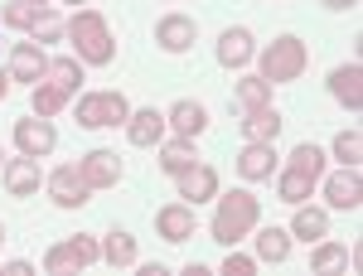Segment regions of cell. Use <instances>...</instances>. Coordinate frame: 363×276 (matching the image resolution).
Segmentation results:
<instances>
[{
    "instance_id": "cell-1",
    "label": "cell",
    "mask_w": 363,
    "mask_h": 276,
    "mask_svg": "<svg viewBox=\"0 0 363 276\" xmlns=\"http://www.w3.org/2000/svg\"><path fill=\"white\" fill-rule=\"evenodd\" d=\"M213 199H218V209H213V219H208V233H213V243L238 248L252 228L262 223V199H257V194H247V189L213 194Z\"/></svg>"
},
{
    "instance_id": "cell-2",
    "label": "cell",
    "mask_w": 363,
    "mask_h": 276,
    "mask_svg": "<svg viewBox=\"0 0 363 276\" xmlns=\"http://www.w3.org/2000/svg\"><path fill=\"white\" fill-rule=\"evenodd\" d=\"M68 39H73V49H78L83 63L107 68L116 58V39H112V29H107V20H102L97 10H78V15L68 20Z\"/></svg>"
},
{
    "instance_id": "cell-3",
    "label": "cell",
    "mask_w": 363,
    "mask_h": 276,
    "mask_svg": "<svg viewBox=\"0 0 363 276\" xmlns=\"http://www.w3.org/2000/svg\"><path fill=\"white\" fill-rule=\"evenodd\" d=\"M306 68H310V49H306V39H296V34H281V39H272V44L262 49V78L272 87L296 83Z\"/></svg>"
},
{
    "instance_id": "cell-4",
    "label": "cell",
    "mask_w": 363,
    "mask_h": 276,
    "mask_svg": "<svg viewBox=\"0 0 363 276\" xmlns=\"http://www.w3.org/2000/svg\"><path fill=\"white\" fill-rule=\"evenodd\" d=\"M92 262H102V243H97L92 233H73V238H63V243H54V248L44 252V272L49 276L83 272Z\"/></svg>"
},
{
    "instance_id": "cell-5",
    "label": "cell",
    "mask_w": 363,
    "mask_h": 276,
    "mask_svg": "<svg viewBox=\"0 0 363 276\" xmlns=\"http://www.w3.org/2000/svg\"><path fill=\"white\" fill-rule=\"evenodd\" d=\"M131 116V102L121 92H83L78 97V126L97 131V126H126Z\"/></svg>"
},
{
    "instance_id": "cell-6",
    "label": "cell",
    "mask_w": 363,
    "mask_h": 276,
    "mask_svg": "<svg viewBox=\"0 0 363 276\" xmlns=\"http://www.w3.org/2000/svg\"><path fill=\"white\" fill-rule=\"evenodd\" d=\"M44 189H49V199H54L58 209H83L87 199H92V184L78 175V165H58L54 175L44 180Z\"/></svg>"
},
{
    "instance_id": "cell-7",
    "label": "cell",
    "mask_w": 363,
    "mask_h": 276,
    "mask_svg": "<svg viewBox=\"0 0 363 276\" xmlns=\"http://www.w3.org/2000/svg\"><path fill=\"white\" fill-rule=\"evenodd\" d=\"M78 175L92 184V194L97 189H116V184H121V155L107 150V145H97V150H87L83 160H78Z\"/></svg>"
},
{
    "instance_id": "cell-8",
    "label": "cell",
    "mask_w": 363,
    "mask_h": 276,
    "mask_svg": "<svg viewBox=\"0 0 363 276\" xmlns=\"http://www.w3.org/2000/svg\"><path fill=\"white\" fill-rule=\"evenodd\" d=\"M15 145H20V155H34V160H44V155H49V150L58 145L54 121H44V116H25V121H15Z\"/></svg>"
},
{
    "instance_id": "cell-9",
    "label": "cell",
    "mask_w": 363,
    "mask_h": 276,
    "mask_svg": "<svg viewBox=\"0 0 363 276\" xmlns=\"http://www.w3.org/2000/svg\"><path fill=\"white\" fill-rule=\"evenodd\" d=\"M281 170V155H277V140H247L242 145V155H238V175L242 180H272Z\"/></svg>"
},
{
    "instance_id": "cell-10",
    "label": "cell",
    "mask_w": 363,
    "mask_h": 276,
    "mask_svg": "<svg viewBox=\"0 0 363 276\" xmlns=\"http://www.w3.org/2000/svg\"><path fill=\"white\" fill-rule=\"evenodd\" d=\"M325 199H330V209H344V214H354L363 204V170L359 165H344L339 175L325 180Z\"/></svg>"
},
{
    "instance_id": "cell-11",
    "label": "cell",
    "mask_w": 363,
    "mask_h": 276,
    "mask_svg": "<svg viewBox=\"0 0 363 276\" xmlns=\"http://www.w3.org/2000/svg\"><path fill=\"white\" fill-rule=\"evenodd\" d=\"M44 68H49V54H44V44H15L10 49V63H5V73H10V83H39L44 78Z\"/></svg>"
},
{
    "instance_id": "cell-12",
    "label": "cell",
    "mask_w": 363,
    "mask_h": 276,
    "mask_svg": "<svg viewBox=\"0 0 363 276\" xmlns=\"http://www.w3.org/2000/svg\"><path fill=\"white\" fill-rule=\"evenodd\" d=\"M155 228H160V238H165V243H189V238H194V228H199L194 204H165V209L155 214Z\"/></svg>"
},
{
    "instance_id": "cell-13",
    "label": "cell",
    "mask_w": 363,
    "mask_h": 276,
    "mask_svg": "<svg viewBox=\"0 0 363 276\" xmlns=\"http://www.w3.org/2000/svg\"><path fill=\"white\" fill-rule=\"evenodd\" d=\"M199 39V25L189 15H165L160 25H155V44L165 49V54H184V49H194Z\"/></svg>"
},
{
    "instance_id": "cell-14",
    "label": "cell",
    "mask_w": 363,
    "mask_h": 276,
    "mask_svg": "<svg viewBox=\"0 0 363 276\" xmlns=\"http://www.w3.org/2000/svg\"><path fill=\"white\" fill-rule=\"evenodd\" d=\"M252 58H257V44H252V29H223L218 34V63L223 68H247Z\"/></svg>"
},
{
    "instance_id": "cell-15",
    "label": "cell",
    "mask_w": 363,
    "mask_h": 276,
    "mask_svg": "<svg viewBox=\"0 0 363 276\" xmlns=\"http://www.w3.org/2000/svg\"><path fill=\"white\" fill-rule=\"evenodd\" d=\"M165 126L174 131V136H189V140H194L199 131L208 126V111H203V102H194V97H179V102L165 111Z\"/></svg>"
},
{
    "instance_id": "cell-16",
    "label": "cell",
    "mask_w": 363,
    "mask_h": 276,
    "mask_svg": "<svg viewBox=\"0 0 363 276\" xmlns=\"http://www.w3.org/2000/svg\"><path fill=\"white\" fill-rule=\"evenodd\" d=\"M126 140L131 145H160L165 140V111L155 107H140L126 116Z\"/></svg>"
},
{
    "instance_id": "cell-17",
    "label": "cell",
    "mask_w": 363,
    "mask_h": 276,
    "mask_svg": "<svg viewBox=\"0 0 363 276\" xmlns=\"http://www.w3.org/2000/svg\"><path fill=\"white\" fill-rule=\"evenodd\" d=\"M179 180V199H189V204H208L213 194H218V175H213V165H189L184 175H174Z\"/></svg>"
},
{
    "instance_id": "cell-18",
    "label": "cell",
    "mask_w": 363,
    "mask_h": 276,
    "mask_svg": "<svg viewBox=\"0 0 363 276\" xmlns=\"http://www.w3.org/2000/svg\"><path fill=\"white\" fill-rule=\"evenodd\" d=\"M330 92H335V102L359 111L363 107V68L359 63H339L335 73H330Z\"/></svg>"
},
{
    "instance_id": "cell-19",
    "label": "cell",
    "mask_w": 363,
    "mask_h": 276,
    "mask_svg": "<svg viewBox=\"0 0 363 276\" xmlns=\"http://www.w3.org/2000/svg\"><path fill=\"white\" fill-rule=\"evenodd\" d=\"M39 160L34 155H20V160H10L5 165V189L15 194V199H29V194H39Z\"/></svg>"
},
{
    "instance_id": "cell-20",
    "label": "cell",
    "mask_w": 363,
    "mask_h": 276,
    "mask_svg": "<svg viewBox=\"0 0 363 276\" xmlns=\"http://www.w3.org/2000/svg\"><path fill=\"white\" fill-rule=\"evenodd\" d=\"M44 83H54L58 92H68V97H78V87H83V58H78V54L49 58V68H44Z\"/></svg>"
},
{
    "instance_id": "cell-21",
    "label": "cell",
    "mask_w": 363,
    "mask_h": 276,
    "mask_svg": "<svg viewBox=\"0 0 363 276\" xmlns=\"http://www.w3.org/2000/svg\"><path fill=\"white\" fill-rule=\"evenodd\" d=\"M277 136H281V111L272 102L242 111V140H277Z\"/></svg>"
},
{
    "instance_id": "cell-22",
    "label": "cell",
    "mask_w": 363,
    "mask_h": 276,
    "mask_svg": "<svg viewBox=\"0 0 363 276\" xmlns=\"http://www.w3.org/2000/svg\"><path fill=\"white\" fill-rule=\"evenodd\" d=\"M291 238H301V243H320V238H330V214H325V209H306V204H296Z\"/></svg>"
},
{
    "instance_id": "cell-23",
    "label": "cell",
    "mask_w": 363,
    "mask_h": 276,
    "mask_svg": "<svg viewBox=\"0 0 363 276\" xmlns=\"http://www.w3.org/2000/svg\"><path fill=\"white\" fill-rule=\"evenodd\" d=\"M252 233H257V228H252ZM286 257H291V228H277V223H272V228H262V233H257V262L281 267Z\"/></svg>"
},
{
    "instance_id": "cell-24",
    "label": "cell",
    "mask_w": 363,
    "mask_h": 276,
    "mask_svg": "<svg viewBox=\"0 0 363 276\" xmlns=\"http://www.w3.org/2000/svg\"><path fill=\"white\" fill-rule=\"evenodd\" d=\"M189 165H199V150L189 136H174V140H160V170L165 175H184Z\"/></svg>"
},
{
    "instance_id": "cell-25",
    "label": "cell",
    "mask_w": 363,
    "mask_h": 276,
    "mask_svg": "<svg viewBox=\"0 0 363 276\" xmlns=\"http://www.w3.org/2000/svg\"><path fill=\"white\" fill-rule=\"evenodd\" d=\"M320 180L315 175H306V170H277V194H281V204H306L310 199V189H315Z\"/></svg>"
},
{
    "instance_id": "cell-26",
    "label": "cell",
    "mask_w": 363,
    "mask_h": 276,
    "mask_svg": "<svg viewBox=\"0 0 363 276\" xmlns=\"http://www.w3.org/2000/svg\"><path fill=\"white\" fill-rule=\"evenodd\" d=\"M102 262H112V267H136V238H131L126 228H112V233L102 238Z\"/></svg>"
},
{
    "instance_id": "cell-27",
    "label": "cell",
    "mask_w": 363,
    "mask_h": 276,
    "mask_svg": "<svg viewBox=\"0 0 363 276\" xmlns=\"http://www.w3.org/2000/svg\"><path fill=\"white\" fill-rule=\"evenodd\" d=\"M68 102H73V97H68V92H58L54 83H44V78H39V83H34V92H29V107H34V116H44V121H54Z\"/></svg>"
},
{
    "instance_id": "cell-28",
    "label": "cell",
    "mask_w": 363,
    "mask_h": 276,
    "mask_svg": "<svg viewBox=\"0 0 363 276\" xmlns=\"http://www.w3.org/2000/svg\"><path fill=\"white\" fill-rule=\"evenodd\" d=\"M233 97H238V107H242V111H252V107H267V102H272V83H267L262 73H252V78H238Z\"/></svg>"
},
{
    "instance_id": "cell-29",
    "label": "cell",
    "mask_w": 363,
    "mask_h": 276,
    "mask_svg": "<svg viewBox=\"0 0 363 276\" xmlns=\"http://www.w3.org/2000/svg\"><path fill=\"white\" fill-rule=\"evenodd\" d=\"M310 267L315 272H339V267H349V248L344 243H315V257H310Z\"/></svg>"
},
{
    "instance_id": "cell-30",
    "label": "cell",
    "mask_w": 363,
    "mask_h": 276,
    "mask_svg": "<svg viewBox=\"0 0 363 276\" xmlns=\"http://www.w3.org/2000/svg\"><path fill=\"white\" fill-rule=\"evenodd\" d=\"M286 165H291V170H306V175L320 180V175H325V150H320V145H310V140H301V145L286 155Z\"/></svg>"
},
{
    "instance_id": "cell-31",
    "label": "cell",
    "mask_w": 363,
    "mask_h": 276,
    "mask_svg": "<svg viewBox=\"0 0 363 276\" xmlns=\"http://www.w3.org/2000/svg\"><path fill=\"white\" fill-rule=\"evenodd\" d=\"M39 10H44V5H29V0H10V5H0V20H5V25L10 29H34V20H39Z\"/></svg>"
},
{
    "instance_id": "cell-32",
    "label": "cell",
    "mask_w": 363,
    "mask_h": 276,
    "mask_svg": "<svg viewBox=\"0 0 363 276\" xmlns=\"http://www.w3.org/2000/svg\"><path fill=\"white\" fill-rule=\"evenodd\" d=\"M63 34H68V25L58 20L49 5H44V10H39V20H34V29H29V39H34V44H58Z\"/></svg>"
},
{
    "instance_id": "cell-33",
    "label": "cell",
    "mask_w": 363,
    "mask_h": 276,
    "mask_svg": "<svg viewBox=\"0 0 363 276\" xmlns=\"http://www.w3.org/2000/svg\"><path fill=\"white\" fill-rule=\"evenodd\" d=\"M335 155L344 160V165H359V160H363V131H359V126H349V131H339V136H335Z\"/></svg>"
},
{
    "instance_id": "cell-34",
    "label": "cell",
    "mask_w": 363,
    "mask_h": 276,
    "mask_svg": "<svg viewBox=\"0 0 363 276\" xmlns=\"http://www.w3.org/2000/svg\"><path fill=\"white\" fill-rule=\"evenodd\" d=\"M252 272H257V257H247V252H238V248H228L223 276H252Z\"/></svg>"
},
{
    "instance_id": "cell-35",
    "label": "cell",
    "mask_w": 363,
    "mask_h": 276,
    "mask_svg": "<svg viewBox=\"0 0 363 276\" xmlns=\"http://www.w3.org/2000/svg\"><path fill=\"white\" fill-rule=\"evenodd\" d=\"M5 272L10 276H34V267H29V262H5Z\"/></svg>"
},
{
    "instance_id": "cell-36",
    "label": "cell",
    "mask_w": 363,
    "mask_h": 276,
    "mask_svg": "<svg viewBox=\"0 0 363 276\" xmlns=\"http://www.w3.org/2000/svg\"><path fill=\"white\" fill-rule=\"evenodd\" d=\"M320 5H330V10H354L359 0H320Z\"/></svg>"
},
{
    "instance_id": "cell-37",
    "label": "cell",
    "mask_w": 363,
    "mask_h": 276,
    "mask_svg": "<svg viewBox=\"0 0 363 276\" xmlns=\"http://www.w3.org/2000/svg\"><path fill=\"white\" fill-rule=\"evenodd\" d=\"M10 97V73H0V102Z\"/></svg>"
},
{
    "instance_id": "cell-38",
    "label": "cell",
    "mask_w": 363,
    "mask_h": 276,
    "mask_svg": "<svg viewBox=\"0 0 363 276\" xmlns=\"http://www.w3.org/2000/svg\"><path fill=\"white\" fill-rule=\"evenodd\" d=\"M63 5H87V0H63Z\"/></svg>"
},
{
    "instance_id": "cell-39",
    "label": "cell",
    "mask_w": 363,
    "mask_h": 276,
    "mask_svg": "<svg viewBox=\"0 0 363 276\" xmlns=\"http://www.w3.org/2000/svg\"><path fill=\"white\" fill-rule=\"evenodd\" d=\"M29 5H49V0H29Z\"/></svg>"
},
{
    "instance_id": "cell-40",
    "label": "cell",
    "mask_w": 363,
    "mask_h": 276,
    "mask_svg": "<svg viewBox=\"0 0 363 276\" xmlns=\"http://www.w3.org/2000/svg\"><path fill=\"white\" fill-rule=\"evenodd\" d=\"M0 243H5V223H0Z\"/></svg>"
},
{
    "instance_id": "cell-41",
    "label": "cell",
    "mask_w": 363,
    "mask_h": 276,
    "mask_svg": "<svg viewBox=\"0 0 363 276\" xmlns=\"http://www.w3.org/2000/svg\"><path fill=\"white\" fill-rule=\"evenodd\" d=\"M0 160H5V155H0Z\"/></svg>"
}]
</instances>
